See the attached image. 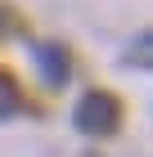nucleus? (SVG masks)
<instances>
[{"label": "nucleus", "instance_id": "7ed1b4c3", "mask_svg": "<svg viewBox=\"0 0 153 157\" xmlns=\"http://www.w3.org/2000/svg\"><path fill=\"white\" fill-rule=\"evenodd\" d=\"M27 108V99H23V85L14 81L5 67H0V121H9V117H18V112Z\"/></svg>", "mask_w": 153, "mask_h": 157}, {"label": "nucleus", "instance_id": "20e7f679", "mask_svg": "<svg viewBox=\"0 0 153 157\" xmlns=\"http://www.w3.org/2000/svg\"><path fill=\"white\" fill-rule=\"evenodd\" d=\"M126 59L135 63L140 72H149V32H140V36H135V54H126Z\"/></svg>", "mask_w": 153, "mask_h": 157}, {"label": "nucleus", "instance_id": "f03ea898", "mask_svg": "<svg viewBox=\"0 0 153 157\" xmlns=\"http://www.w3.org/2000/svg\"><path fill=\"white\" fill-rule=\"evenodd\" d=\"M27 59H32L41 85H50V90H63L72 81V59L59 40H27Z\"/></svg>", "mask_w": 153, "mask_h": 157}, {"label": "nucleus", "instance_id": "39448f33", "mask_svg": "<svg viewBox=\"0 0 153 157\" xmlns=\"http://www.w3.org/2000/svg\"><path fill=\"white\" fill-rule=\"evenodd\" d=\"M9 27H14V9L5 5V0H0V40L9 36Z\"/></svg>", "mask_w": 153, "mask_h": 157}, {"label": "nucleus", "instance_id": "f257e3e1", "mask_svg": "<svg viewBox=\"0 0 153 157\" xmlns=\"http://www.w3.org/2000/svg\"><path fill=\"white\" fill-rule=\"evenodd\" d=\"M72 126L81 135H95V139L117 135L122 130V99L108 94V90H86L77 99V108H72Z\"/></svg>", "mask_w": 153, "mask_h": 157}]
</instances>
